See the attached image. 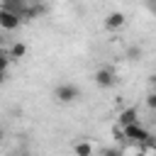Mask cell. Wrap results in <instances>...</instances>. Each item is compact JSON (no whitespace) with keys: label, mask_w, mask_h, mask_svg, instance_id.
<instances>
[{"label":"cell","mask_w":156,"mask_h":156,"mask_svg":"<svg viewBox=\"0 0 156 156\" xmlns=\"http://www.w3.org/2000/svg\"><path fill=\"white\" fill-rule=\"evenodd\" d=\"M136 156H146V154H144V151H136Z\"/></svg>","instance_id":"16"},{"label":"cell","mask_w":156,"mask_h":156,"mask_svg":"<svg viewBox=\"0 0 156 156\" xmlns=\"http://www.w3.org/2000/svg\"><path fill=\"white\" fill-rule=\"evenodd\" d=\"M146 105H149V107H151V110H154V107H156V95H154V93H151V95H149V98H146Z\"/></svg>","instance_id":"12"},{"label":"cell","mask_w":156,"mask_h":156,"mask_svg":"<svg viewBox=\"0 0 156 156\" xmlns=\"http://www.w3.org/2000/svg\"><path fill=\"white\" fill-rule=\"evenodd\" d=\"M122 134H124V139L127 141H136V144H141L146 136H149V132L139 124V122H132V124H124L122 127Z\"/></svg>","instance_id":"4"},{"label":"cell","mask_w":156,"mask_h":156,"mask_svg":"<svg viewBox=\"0 0 156 156\" xmlns=\"http://www.w3.org/2000/svg\"><path fill=\"white\" fill-rule=\"evenodd\" d=\"M124 22H127L124 12H110V15L105 17V29L117 32V29H122V27H124Z\"/></svg>","instance_id":"5"},{"label":"cell","mask_w":156,"mask_h":156,"mask_svg":"<svg viewBox=\"0 0 156 156\" xmlns=\"http://www.w3.org/2000/svg\"><path fill=\"white\" fill-rule=\"evenodd\" d=\"M102 156H122V151L112 146V149H105V151H102Z\"/></svg>","instance_id":"11"},{"label":"cell","mask_w":156,"mask_h":156,"mask_svg":"<svg viewBox=\"0 0 156 156\" xmlns=\"http://www.w3.org/2000/svg\"><path fill=\"white\" fill-rule=\"evenodd\" d=\"M129 56H132V58H134V56L139 58V56H141V49H129Z\"/></svg>","instance_id":"13"},{"label":"cell","mask_w":156,"mask_h":156,"mask_svg":"<svg viewBox=\"0 0 156 156\" xmlns=\"http://www.w3.org/2000/svg\"><path fill=\"white\" fill-rule=\"evenodd\" d=\"M117 122H119V127H124V124H132V122H139L136 107H124V110L117 115Z\"/></svg>","instance_id":"6"},{"label":"cell","mask_w":156,"mask_h":156,"mask_svg":"<svg viewBox=\"0 0 156 156\" xmlns=\"http://www.w3.org/2000/svg\"><path fill=\"white\" fill-rule=\"evenodd\" d=\"M7 54H10V58H12V61H17V58H24V56H27V44H22V41H15V44L7 49Z\"/></svg>","instance_id":"7"},{"label":"cell","mask_w":156,"mask_h":156,"mask_svg":"<svg viewBox=\"0 0 156 156\" xmlns=\"http://www.w3.org/2000/svg\"><path fill=\"white\" fill-rule=\"evenodd\" d=\"M73 151H76V156H93V144L90 141H76Z\"/></svg>","instance_id":"8"},{"label":"cell","mask_w":156,"mask_h":156,"mask_svg":"<svg viewBox=\"0 0 156 156\" xmlns=\"http://www.w3.org/2000/svg\"><path fill=\"white\" fill-rule=\"evenodd\" d=\"M20 24H22V17L17 12H12V10L0 5V27L7 29V32H15V29H20Z\"/></svg>","instance_id":"3"},{"label":"cell","mask_w":156,"mask_h":156,"mask_svg":"<svg viewBox=\"0 0 156 156\" xmlns=\"http://www.w3.org/2000/svg\"><path fill=\"white\" fill-rule=\"evenodd\" d=\"M2 7H7V10H12V12L20 15L27 7V0H2Z\"/></svg>","instance_id":"9"},{"label":"cell","mask_w":156,"mask_h":156,"mask_svg":"<svg viewBox=\"0 0 156 156\" xmlns=\"http://www.w3.org/2000/svg\"><path fill=\"white\" fill-rule=\"evenodd\" d=\"M5 78H7V71H0V83H5Z\"/></svg>","instance_id":"14"},{"label":"cell","mask_w":156,"mask_h":156,"mask_svg":"<svg viewBox=\"0 0 156 156\" xmlns=\"http://www.w3.org/2000/svg\"><path fill=\"white\" fill-rule=\"evenodd\" d=\"M54 95H56V100H58V102L68 105V102H76V100L80 98V88H76L73 83H61V85H56Z\"/></svg>","instance_id":"1"},{"label":"cell","mask_w":156,"mask_h":156,"mask_svg":"<svg viewBox=\"0 0 156 156\" xmlns=\"http://www.w3.org/2000/svg\"><path fill=\"white\" fill-rule=\"evenodd\" d=\"M2 136H5V132H2V127H0V141H2Z\"/></svg>","instance_id":"15"},{"label":"cell","mask_w":156,"mask_h":156,"mask_svg":"<svg viewBox=\"0 0 156 156\" xmlns=\"http://www.w3.org/2000/svg\"><path fill=\"white\" fill-rule=\"evenodd\" d=\"M10 63H12V58H10V54L0 49V71H7V66H10Z\"/></svg>","instance_id":"10"},{"label":"cell","mask_w":156,"mask_h":156,"mask_svg":"<svg viewBox=\"0 0 156 156\" xmlns=\"http://www.w3.org/2000/svg\"><path fill=\"white\" fill-rule=\"evenodd\" d=\"M93 80H95V85H98V88H112V85L117 83V73H115V68L102 66V68H98V71H95Z\"/></svg>","instance_id":"2"}]
</instances>
